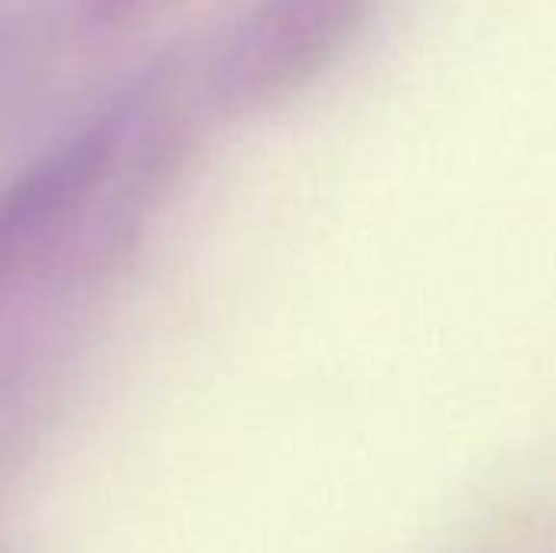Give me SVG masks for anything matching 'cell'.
Segmentation results:
<instances>
[{
    "label": "cell",
    "instance_id": "obj_2",
    "mask_svg": "<svg viewBox=\"0 0 556 553\" xmlns=\"http://www.w3.org/2000/svg\"><path fill=\"white\" fill-rule=\"evenodd\" d=\"M143 121V98H127L0 186V290L23 264L68 238L117 183Z\"/></svg>",
    "mask_w": 556,
    "mask_h": 553
},
{
    "label": "cell",
    "instance_id": "obj_3",
    "mask_svg": "<svg viewBox=\"0 0 556 553\" xmlns=\"http://www.w3.org/2000/svg\"><path fill=\"white\" fill-rule=\"evenodd\" d=\"M163 3L169 0H75V10L91 29H121L156 13Z\"/></svg>",
    "mask_w": 556,
    "mask_h": 553
},
{
    "label": "cell",
    "instance_id": "obj_1",
    "mask_svg": "<svg viewBox=\"0 0 556 553\" xmlns=\"http://www.w3.org/2000/svg\"><path fill=\"white\" fill-rule=\"evenodd\" d=\"M375 0H251L212 62L225 114L270 111L313 85L362 36Z\"/></svg>",
    "mask_w": 556,
    "mask_h": 553
}]
</instances>
